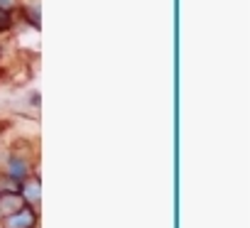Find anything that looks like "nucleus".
<instances>
[{
	"mask_svg": "<svg viewBox=\"0 0 250 228\" xmlns=\"http://www.w3.org/2000/svg\"><path fill=\"white\" fill-rule=\"evenodd\" d=\"M35 226H37V213L30 206H22L3 218V228H35Z\"/></svg>",
	"mask_w": 250,
	"mask_h": 228,
	"instance_id": "obj_1",
	"label": "nucleus"
},
{
	"mask_svg": "<svg viewBox=\"0 0 250 228\" xmlns=\"http://www.w3.org/2000/svg\"><path fill=\"white\" fill-rule=\"evenodd\" d=\"M22 206H25V199L20 194H0V211H3L5 216L8 213H15Z\"/></svg>",
	"mask_w": 250,
	"mask_h": 228,
	"instance_id": "obj_2",
	"label": "nucleus"
},
{
	"mask_svg": "<svg viewBox=\"0 0 250 228\" xmlns=\"http://www.w3.org/2000/svg\"><path fill=\"white\" fill-rule=\"evenodd\" d=\"M22 199L30 201V204H40V199H42V184H40V179H27L22 184Z\"/></svg>",
	"mask_w": 250,
	"mask_h": 228,
	"instance_id": "obj_3",
	"label": "nucleus"
},
{
	"mask_svg": "<svg viewBox=\"0 0 250 228\" xmlns=\"http://www.w3.org/2000/svg\"><path fill=\"white\" fill-rule=\"evenodd\" d=\"M8 174H10L13 179H25V177H27V162L20 160V157H10V162H8Z\"/></svg>",
	"mask_w": 250,
	"mask_h": 228,
	"instance_id": "obj_4",
	"label": "nucleus"
},
{
	"mask_svg": "<svg viewBox=\"0 0 250 228\" xmlns=\"http://www.w3.org/2000/svg\"><path fill=\"white\" fill-rule=\"evenodd\" d=\"M10 15H8V10H0V30H8L10 27Z\"/></svg>",
	"mask_w": 250,
	"mask_h": 228,
	"instance_id": "obj_5",
	"label": "nucleus"
},
{
	"mask_svg": "<svg viewBox=\"0 0 250 228\" xmlns=\"http://www.w3.org/2000/svg\"><path fill=\"white\" fill-rule=\"evenodd\" d=\"M18 0H0V10H13Z\"/></svg>",
	"mask_w": 250,
	"mask_h": 228,
	"instance_id": "obj_6",
	"label": "nucleus"
}]
</instances>
